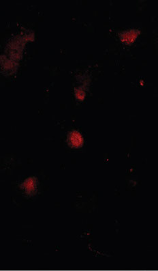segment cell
I'll return each mask as SVG.
<instances>
[{
	"mask_svg": "<svg viewBox=\"0 0 158 271\" xmlns=\"http://www.w3.org/2000/svg\"><path fill=\"white\" fill-rule=\"evenodd\" d=\"M72 143L75 145H79L81 144V140H80V137L79 135L75 134L74 135H72Z\"/></svg>",
	"mask_w": 158,
	"mask_h": 271,
	"instance_id": "6da1fadb",
	"label": "cell"
},
{
	"mask_svg": "<svg viewBox=\"0 0 158 271\" xmlns=\"http://www.w3.org/2000/svg\"><path fill=\"white\" fill-rule=\"evenodd\" d=\"M34 185H35L34 180H32V179H30V180H29L28 181H27L25 186H26V189L27 190V189H34Z\"/></svg>",
	"mask_w": 158,
	"mask_h": 271,
	"instance_id": "7a4b0ae2",
	"label": "cell"
}]
</instances>
